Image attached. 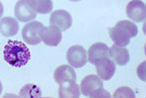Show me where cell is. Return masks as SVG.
Here are the masks:
<instances>
[{"label": "cell", "instance_id": "cell-1", "mask_svg": "<svg viewBox=\"0 0 146 98\" xmlns=\"http://www.w3.org/2000/svg\"><path fill=\"white\" fill-rule=\"evenodd\" d=\"M3 57L8 65L15 68H20L29 62L31 55L24 43L19 41H10L5 45Z\"/></svg>", "mask_w": 146, "mask_h": 98}, {"label": "cell", "instance_id": "cell-2", "mask_svg": "<svg viewBox=\"0 0 146 98\" xmlns=\"http://www.w3.org/2000/svg\"><path fill=\"white\" fill-rule=\"evenodd\" d=\"M138 33V29L134 22L129 20H120L114 27L109 29V35L116 46L126 47L130 39L135 37Z\"/></svg>", "mask_w": 146, "mask_h": 98}, {"label": "cell", "instance_id": "cell-3", "mask_svg": "<svg viewBox=\"0 0 146 98\" xmlns=\"http://www.w3.org/2000/svg\"><path fill=\"white\" fill-rule=\"evenodd\" d=\"M43 29V24L40 21H29L22 29V39L26 44L35 46L41 41L39 33Z\"/></svg>", "mask_w": 146, "mask_h": 98}, {"label": "cell", "instance_id": "cell-4", "mask_svg": "<svg viewBox=\"0 0 146 98\" xmlns=\"http://www.w3.org/2000/svg\"><path fill=\"white\" fill-rule=\"evenodd\" d=\"M67 60L73 68H82L88 62V55L84 47L72 46L67 52Z\"/></svg>", "mask_w": 146, "mask_h": 98}, {"label": "cell", "instance_id": "cell-5", "mask_svg": "<svg viewBox=\"0 0 146 98\" xmlns=\"http://www.w3.org/2000/svg\"><path fill=\"white\" fill-rule=\"evenodd\" d=\"M14 14L16 19L21 22H29L37 15V13L31 8L30 0H18L14 7Z\"/></svg>", "mask_w": 146, "mask_h": 98}, {"label": "cell", "instance_id": "cell-6", "mask_svg": "<svg viewBox=\"0 0 146 98\" xmlns=\"http://www.w3.org/2000/svg\"><path fill=\"white\" fill-rule=\"evenodd\" d=\"M39 37L43 44H45L48 47H56L60 45L62 39V33L58 27L54 25L43 26L41 29Z\"/></svg>", "mask_w": 146, "mask_h": 98}, {"label": "cell", "instance_id": "cell-7", "mask_svg": "<svg viewBox=\"0 0 146 98\" xmlns=\"http://www.w3.org/2000/svg\"><path fill=\"white\" fill-rule=\"evenodd\" d=\"M100 88H103V81L97 75H88L81 82L80 85V91L84 96L92 97L93 94L99 90Z\"/></svg>", "mask_w": 146, "mask_h": 98}, {"label": "cell", "instance_id": "cell-8", "mask_svg": "<svg viewBox=\"0 0 146 98\" xmlns=\"http://www.w3.org/2000/svg\"><path fill=\"white\" fill-rule=\"evenodd\" d=\"M126 14L130 19L136 22H141L146 17L145 3L141 0H132L126 6Z\"/></svg>", "mask_w": 146, "mask_h": 98}, {"label": "cell", "instance_id": "cell-9", "mask_svg": "<svg viewBox=\"0 0 146 98\" xmlns=\"http://www.w3.org/2000/svg\"><path fill=\"white\" fill-rule=\"evenodd\" d=\"M94 65L96 66L98 76L102 80H105V81L110 80L112 77L114 76L115 72H116V64L113 62V60L110 59L109 57L98 60Z\"/></svg>", "mask_w": 146, "mask_h": 98}, {"label": "cell", "instance_id": "cell-10", "mask_svg": "<svg viewBox=\"0 0 146 98\" xmlns=\"http://www.w3.org/2000/svg\"><path fill=\"white\" fill-rule=\"evenodd\" d=\"M50 25L56 26L60 31H67L73 24V18L72 15L66 10H56L52 13L50 18Z\"/></svg>", "mask_w": 146, "mask_h": 98}, {"label": "cell", "instance_id": "cell-11", "mask_svg": "<svg viewBox=\"0 0 146 98\" xmlns=\"http://www.w3.org/2000/svg\"><path fill=\"white\" fill-rule=\"evenodd\" d=\"M109 58L119 66H125L130 61V54L125 47L113 45L109 48Z\"/></svg>", "mask_w": 146, "mask_h": 98}, {"label": "cell", "instance_id": "cell-12", "mask_svg": "<svg viewBox=\"0 0 146 98\" xmlns=\"http://www.w3.org/2000/svg\"><path fill=\"white\" fill-rule=\"evenodd\" d=\"M87 55L89 62L94 65L98 60L109 57V47L103 43H96L90 47Z\"/></svg>", "mask_w": 146, "mask_h": 98}, {"label": "cell", "instance_id": "cell-13", "mask_svg": "<svg viewBox=\"0 0 146 98\" xmlns=\"http://www.w3.org/2000/svg\"><path fill=\"white\" fill-rule=\"evenodd\" d=\"M81 95L80 86L74 80H66L60 83L58 96L62 98L79 97Z\"/></svg>", "mask_w": 146, "mask_h": 98}, {"label": "cell", "instance_id": "cell-14", "mask_svg": "<svg viewBox=\"0 0 146 98\" xmlns=\"http://www.w3.org/2000/svg\"><path fill=\"white\" fill-rule=\"evenodd\" d=\"M19 31V24L14 17H3L0 20V33L4 37H13Z\"/></svg>", "mask_w": 146, "mask_h": 98}, {"label": "cell", "instance_id": "cell-15", "mask_svg": "<svg viewBox=\"0 0 146 98\" xmlns=\"http://www.w3.org/2000/svg\"><path fill=\"white\" fill-rule=\"evenodd\" d=\"M54 78L58 84L66 80H77V75L74 68L70 65H62L58 67L54 71Z\"/></svg>", "mask_w": 146, "mask_h": 98}, {"label": "cell", "instance_id": "cell-16", "mask_svg": "<svg viewBox=\"0 0 146 98\" xmlns=\"http://www.w3.org/2000/svg\"><path fill=\"white\" fill-rule=\"evenodd\" d=\"M31 8L36 13L46 14L52 10V0H30Z\"/></svg>", "mask_w": 146, "mask_h": 98}, {"label": "cell", "instance_id": "cell-17", "mask_svg": "<svg viewBox=\"0 0 146 98\" xmlns=\"http://www.w3.org/2000/svg\"><path fill=\"white\" fill-rule=\"evenodd\" d=\"M42 93H41L40 88L35 84H26L20 89L19 96L20 97H35L38 98L41 97Z\"/></svg>", "mask_w": 146, "mask_h": 98}, {"label": "cell", "instance_id": "cell-18", "mask_svg": "<svg viewBox=\"0 0 146 98\" xmlns=\"http://www.w3.org/2000/svg\"><path fill=\"white\" fill-rule=\"evenodd\" d=\"M114 97H130L134 98L135 94L132 91L131 88L129 87H119L118 89L115 91Z\"/></svg>", "mask_w": 146, "mask_h": 98}, {"label": "cell", "instance_id": "cell-19", "mask_svg": "<svg viewBox=\"0 0 146 98\" xmlns=\"http://www.w3.org/2000/svg\"><path fill=\"white\" fill-rule=\"evenodd\" d=\"M92 97H111V94L108 91H106L104 88H100L99 90H97Z\"/></svg>", "mask_w": 146, "mask_h": 98}, {"label": "cell", "instance_id": "cell-20", "mask_svg": "<svg viewBox=\"0 0 146 98\" xmlns=\"http://www.w3.org/2000/svg\"><path fill=\"white\" fill-rule=\"evenodd\" d=\"M3 11H4V8H3V4H2V2L0 1V17H2Z\"/></svg>", "mask_w": 146, "mask_h": 98}, {"label": "cell", "instance_id": "cell-21", "mask_svg": "<svg viewBox=\"0 0 146 98\" xmlns=\"http://www.w3.org/2000/svg\"><path fill=\"white\" fill-rule=\"evenodd\" d=\"M2 89H3L2 83H1V81H0V95H1V93H2Z\"/></svg>", "mask_w": 146, "mask_h": 98}, {"label": "cell", "instance_id": "cell-22", "mask_svg": "<svg viewBox=\"0 0 146 98\" xmlns=\"http://www.w3.org/2000/svg\"><path fill=\"white\" fill-rule=\"evenodd\" d=\"M70 1H73V2H78V1H81V0H70Z\"/></svg>", "mask_w": 146, "mask_h": 98}]
</instances>
